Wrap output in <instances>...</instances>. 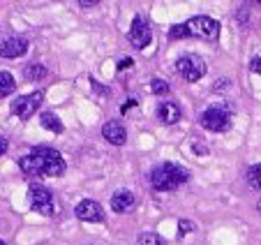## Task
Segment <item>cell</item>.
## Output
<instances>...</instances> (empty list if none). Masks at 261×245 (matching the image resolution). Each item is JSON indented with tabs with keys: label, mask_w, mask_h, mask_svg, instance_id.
<instances>
[{
	"label": "cell",
	"mask_w": 261,
	"mask_h": 245,
	"mask_svg": "<svg viewBox=\"0 0 261 245\" xmlns=\"http://www.w3.org/2000/svg\"><path fill=\"white\" fill-rule=\"evenodd\" d=\"M19 167L28 176H63L65 174V160L58 151L49 146H37L33 153L23 155L19 160Z\"/></svg>",
	"instance_id": "obj_1"
},
{
	"label": "cell",
	"mask_w": 261,
	"mask_h": 245,
	"mask_svg": "<svg viewBox=\"0 0 261 245\" xmlns=\"http://www.w3.org/2000/svg\"><path fill=\"white\" fill-rule=\"evenodd\" d=\"M185 181H188V172L176 162H164V164L155 167L153 174H150V183L158 192H173Z\"/></svg>",
	"instance_id": "obj_2"
},
{
	"label": "cell",
	"mask_w": 261,
	"mask_h": 245,
	"mask_svg": "<svg viewBox=\"0 0 261 245\" xmlns=\"http://www.w3.org/2000/svg\"><path fill=\"white\" fill-rule=\"evenodd\" d=\"M28 199H30L33 211H37L40 215L51 217L56 213V201H54V194H51L49 187L40 185V183H33V185L28 187Z\"/></svg>",
	"instance_id": "obj_3"
},
{
	"label": "cell",
	"mask_w": 261,
	"mask_h": 245,
	"mask_svg": "<svg viewBox=\"0 0 261 245\" xmlns=\"http://www.w3.org/2000/svg\"><path fill=\"white\" fill-rule=\"evenodd\" d=\"M201 125L208 132H227L231 128V111L227 107H208L201 113Z\"/></svg>",
	"instance_id": "obj_4"
},
{
	"label": "cell",
	"mask_w": 261,
	"mask_h": 245,
	"mask_svg": "<svg viewBox=\"0 0 261 245\" xmlns=\"http://www.w3.org/2000/svg\"><path fill=\"white\" fill-rule=\"evenodd\" d=\"M176 69L185 81L194 84V81H199V79L206 74L208 67H206V63H203V58H199L197 54H188V56H182V58H178Z\"/></svg>",
	"instance_id": "obj_5"
},
{
	"label": "cell",
	"mask_w": 261,
	"mask_h": 245,
	"mask_svg": "<svg viewBox=\"0 0 261 245\" xmlns=\"http://www.w3.org/2000/svg\"><path fill=\"white\" fill-rule=\"evenodd\" d=\"M188 30L192 37H201L208 39V42H215L220 37V23L211 16H192L188 21Z\"/></svg>",
	"instance_id": "obj_6"
},
{
	"label": "cell",
	"mask_w": 261,
	"mask_h": 245,
	"mask_svg": "<svg viewBox=\"0 0 261 245\" xmlns=\"http://www.w3.org/2000/svg\"><path fill=\"white\" fill-rule=\"evenodd\" d=\"M42 100H44V93H28V95H21V97H16L14 102H12V113H14L16 118H21V120H28L33 113H37V109H40Z\"/></svg>",
	"instance_id": "obj_7"
},
{
	"label": "cell",
	"mask_w": 261,
	"mask_h": 245,
	"mask_svg": "<svg viewBox=\"0 0 261 245\" xmlns=\"http://www.w3.org/2000/svg\"><path fill=\"white\" fill-rule=\"evenodd\" d=\"M153 39V30L148 26V21L143 16H134L132 26H129V42L134 49H146Z\"/></svg>",
	"instance_id": "obj_8"
},
{
	"label": "cell",
	"mask_w": 261,
	"mask_h": 245,
	"mask_svg": "<svg viewBox=\"0 0 261 245\" xmlns=\"http://www.w3.org/2000/svg\"><path fill=\"white\" fill-rule=\"evenodd\" d=\"M28 49V42L23 37H5L0 39V58H19L25 54Z\"/></svg>",
	"instance_id": "obj_9"
},
{
	"label": "cell",
	"mask_w": 261,
	"mask_h": 245,
	"mask_svg": "<svg viewBox=\"0 0 261 245\" xmlns=\"http://www.w3.org/2000/svg\"><path fill=\"white\" fill-rule=\"evenodd\" d=\"M76 217L84 220V222H102L104 220V211H102V206H99L97 201L84 199L79 206H76Z\"/></svg>",
	"instance_id": "obj_10"
},
{
	"label": "cell",
	"mask_w": 261,
	"mask_h": 245,
	"mask_svg": "<svg viewBox=\"0 0 261 245\" xmlns=\"http://www.w3.org/2000/svg\"><path fill=\"white\" fill-rule=\"evenodd\" d=\"M102 134H104V139H107L111 146H123V143L127 141V130H125V125L123 122H118V120L104 122Z\"/></svg>",
	"instance_id": "obj_11"
},
{
	"label": "cell",
	"mask_w": 261,
	"mask_h": 245,
	"mask_svg": "<svg viewBox=\"0 0 261 245\" xmlns=\"http://www.w3.org/2000/svg\"><path fill=\"white\" fill-rule=\"evenodd\" d=\"M111 208L116 213H129L134 208V194L129 190H118L111 197Z\"/></svg>",
	"instance_id": "obj_12"
},
{
	"label": "cell",
	"mask_w": 261,
	"mask_h": 245,
	"mask_svg": "<svg viewBox=\"0 0 261 245\" xmlns=\"http://www.w3.org/2000/svg\"><path fill=\"white\" fill-rule=\"evenodd\" d=\"M158 118L164 125H173V122L180 120V107L176 102H162L158 107Z\"/></svg>",
	"instance_id": "obj_13"
},
{
	"label": "cell",
	"mask_w": 261,
	"mask_h": 245,
	"mask_svg": "<svg viewBox=\"0 0 261 245\" xmlns=\"http://www.w3.org/2000/svg\"><path fill=\"white\" fill-rule=\"evenodd\" d=\"M40 122H42V128H46L49 132H54V134H60L65 130V125H63V120H60L56 113H51V111H44L40 116Z\"/></svg>",
	"instance_id": "obj_14"
},
{
	"label": "cell",
	"mask_w": 261,
	"mask_h": 245,
	"mask_svg": "<svg viewBox=\"0 0 261 245\" xmlns=\"http://www.w3.org/2000/svg\"><path fill=\"white\" fill-rule=\"evenodd\" d=\"M23 77L28 79V81H40V79L46 77V67L40 63H30L28 67L23 69Z\"/></svg>",
	"instance_id": "obj_15"
},
{
	"label": "cell",
	"mask_w": 261,
	"mask_h": 245,
	"mask_svg": "<svg viewBox=\"0 0 261 245\" xmlns=\"http://www.w3.org/2000/svg\"><path fill=\"white\" fill-rule=\"evenodd\" d=\"M16 88V81L10 72H0V97H5V95H12Z\"/></svg>",
	"instance_id": "obj_16"
},
{
	"label": "cell",
	"mask_w": 261,
	"mask_h": 245,
	"mask_svg": "<svg viewBox=\"0 0 261 245\" xmlns=\"http://www.w3.org/2000/svg\"><path fill=\"white\" fill-rule=\"evenodd\" d=\"M247 183H250L252 190H261V162L259 164H252L250 169H247Z\"/></svg>",
	"instance_id": "obj_17"
},
{
	"label": "cell",
	"mask_w": 261,
	"mask_h": 245,
	"mask_svg": "<svg viewBox=\"0 0 261 245\" xmlns=\"http://www.w3.org/2000/svg\"><path fill=\"white\" fill-rule=\"evenodd\" d=\"M137 243L139 245H164V240H162V236L153 234V231H143V234H139Z\"/></svg>",
	"instance_id": "obj_18"
},
{
	"label": "cell",
	"mask_w": 261,
	"mask_h": 245,
	"mask_svg": "<svg viewBox=\"0 0 261 245\" xmlns=\"http://www.w3.org/2000/svg\"><path fill=\"white\" fill-rule=\"evenodd\" d=\"M190 30H188V23H178V26H171V30H169V37L171 39H182L188 37Z\"/></svg>",
	"instance_id": "obj_19"
},
{
	"label": "cell",
	"mask_w": 261,
	"mask_h": 245,
	"mask_svg": "<svg viewBox=\"0 0 261 245\" xmlns=\"http://www.w3.org/2000/svg\"><path fill=\"white\" fill-rule=\"evenodd\" d=\"M150 88H153L155 95H167L169 90H171V88H169V84H167V81H162V79H153Z\"/></svg>",
	"instance_id": "obj_20"
},
{
	"label": "cell",
	"mask_w": 261,
	"mask_h": 245,
	"mask_svg": "<svg viewBox=\"0 0 261 245\" xmlns=\"http://www.w3.org/2000/svg\"><path fill=\"white\" fill-rule=\"evenodd\" d=\"M194 229H197V227H194V222H192V220H180V222H178V236L192 234Z\"/></svg>",
	"instance_id": "obj_21"
},
{
	"label": "cell",
	"mask_w": 261,
	"mask_h": 245,
	"mask_svg": "<svg viewBox=\"0 0 261 245\" xmlns=\"http://www.w3.org/2000/svg\"><path fill=\"white\" fill-rule=\"evenodd\" d=\"M250 69H252L254 74H261V56H254V58H252Z\"/></svg>",
	"instance_id": "obj_22"
},
{
	"label": "cell",
	"mask_w": 261,
	"mask_h": 245,
	"mask_svg": "<svg viewBox=\"0 0 261 245\" xmlns=\"http://www.w3.org/2000/svg\"><path fill=\"white\" fill-rule=\"evenodd\" d=\"M134 107H137V100H129V102L123 104V109H120V111H123V113H129V109H134Z\"/></svg>",
	"instance_id": "obj_23"
},
{
	"label": "cell",
	"mask_w": 261,
	"mask_h": 245,
	"mask_svg": "<svg viewBox=\"0 0 261 245\" xmlns=\"http://www.w3.org/2000/svg\"><path fill=\"white\" fill-rule=\"evenodd\" d=\"M132 58H123V60H120V63H118V69H127V67H132Z\"/></svg>",
	"instance_id": "obj_24"
},
{
	"label": "cell",
	"mask_w": 261,
	"mask_h": 245,
	"mask_svg": "<svg viewBox=\"0 0 261 245\" xmlns=\"http://www.w3.org/2000/svg\"><path fill=\"white\" fill-rule=\"evenodd\" d=\"M5 153H7V139H5V137H0V157L5 155Z\"/></svg>",
	"instance_id": "obj_25"
},
{
	"label": "cell",
	"mask_w": 261,
	"mask_h": 245,
	"mask_svg": "<svg viewBox=\"0 0 261 245\" xmlns=\"http://www.w3.org/2000/svg\"><path fill=\"white\" fill-rule=\"evenodd\" d=\"M229 86V81H217L215 86H213V90H222V88H227Z\"/></svg>",
	"instance_id": "obj_26"
},
{
	"label": "cell",
	"mask_w": 261,
	"mask_h": 245,
	"mask_svg": "<svg viewBox=\"0 0 261 245\" xmlns=\"http://www.w3.org/2000/svg\"><path fill=\"white\" fill-rule=\"evenodd\" d=\"M95 0H81V7H93Z\"/></svg>",
	"instance_id": "obj_27"
},
{
	"label": "cell",
	"mask_w": 261,
	"mask_h": 245,
	"mask_svg": "<svg viewBox=\"0 0 261 245\" xmlns=\"http://www.w3.org/2000/svg\"><path fill=\"white\" fill-rule=\"evenodd\" d=\"M0 245H7V243H3V240H0Z\"/></svg>",
	"instance_id": "obj_28"
},
{
	"label": "cell",
	"mask_w": 261,
	"mask_h": 245,
	"mask_svg": "<svg viewBox=\"0 0 261 245\" xmlns=\"http://www.w3.org/2000/svg\"><path fill=\"white\" fill-rule=\"evenodd\" d=\"M259 211H261V201H259Z\"/></svg>",
	"instance_id": "obj_29"
}]
</instances>
